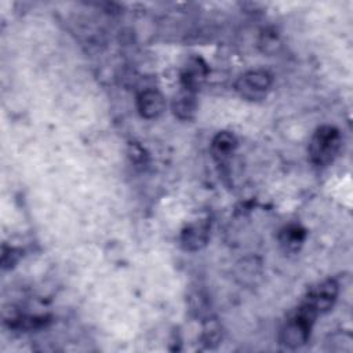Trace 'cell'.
Returning a JSON list of instances; mask_svg holds the SVG:
<instances>
[{"instance_id":"cell-5","label":"cell","mask_w":353,"mask_h":353,"mask_svg":"<svg viewBox=\"0 0 353 353\" xmlns=\"http://www.w3.org/2000/svg\"><path fill=\"white\" fill-rule=\"evenodd\" d=\"M137 108L142 117L157 119L165 110V98L157 90H143L137 98Z\"/></svg>"},{"instance_id":"cell-4","label":"cell","mask_w":353,"mask_h":353,"mask_svg":"<svg viewBox=\"0 0 353 353\" xmlns=\"http://www.w3.org/2000/svg\"><path fill=\"white\" fill-rule=\"evenodd\" d=\"M338 296V284L334 280H325L313 287L306 295L303 303L307 305L316 314L328 312Z\"/></svg>"},{"instance_id":"cell-10","label":"cell","mask_w":353,"mask_h":353,"mask_svg":"<svg viewBox=\"0 0 353 353\" xmlns=\"http://www.w3.org/2000/svg\"><path fill=\"white\" fill-rule=\"evenodd\" d=\"M305 230L298 226V225H288L285 226L280 234H279V240L280 244L287 250V251H296L301 244L305 240Z\"/></svg>"},{"instance_id":"cell-6","label":"cell","mask_w":353,"mask_h":353,"mask_svg":"<svg viewBox=\"0 0 353 353\" xmlns=\"http://www.w3.org/2000/svg\"><path fill=\"white\" fill-rule=\"evenodd\" d=\"M210 237V225L207 221H197L189 223L181 233V244L188 251H197L203 248Z\"/></svg>"},{"instance_id":"cell-3","label":"cell","mask_w":353,"mask_h":353,"mask_svg":"<svg viewBox=\"0 0 353 353\" xmlns=\"http://www.w3.org/2000/svg\"><path fill=\"white\" fill-rule=\"evenodd\" d=\"M272 85V77L265 70H251L236 81V91L248 101L263 99Z\"/></svg>"},{"instance_id":"cell-7","label":"cell","mask_w":353,"mask_h":353,"mask_svg":"<svg viewBox=\"0 0 353 353\" xmlns=\"http://www.w3.org/2000/svg\"><path fill=\"white\" fill-rule=\"evenodd\" d=\"M207 76V65L201 58H190L183 66L181 81L182 90L196 92Z\"/></svg>"},{"instance_id":"cell-2","label":"cell","mask_w":353,"mask_h":353,"mask_svg":"<svg viewBox=\"0 0 353 353\" xmlns=\"http://www.w3.org/2000/svg\"><path fill=\"white\" fill-rule=\"evenodd\" d=\"M341 148V132L332 125L319 127L309 142V160L316 167H325L338 154Z\"/></svg>"},{"instance_id":"cell-1","label":"cell","mask_w":353,"mask_h":353,"mask_svg":"<svg viewBox=\"0 0 353 353\" xmlns=\"http://www.w3.org/2000/svg\"><path fill=\"white\" fill-rule=\"evenodd\" d=\"M317 314L303 302L288 317L280 331V342L290 349L305 345L310 336V331Z\"/></svg>"},{"instance_id":"cell-9","label":"cell","mask_w":353,"mask_h":353,"mask_svg":"<svg viewBox=\"0 0 353 353\" xmlns=\"http://www.w3.org/2000/svg\"><path fill=\"white\" fill-rule=\"evenodd\" d=\"M196 99L194 92L182 90L172 102V110L175 116L181 120H190L196 113Z\"/></svg>"},{"instance_id":"cell-8","label":"cell","mask_w":353,"mask_h":353,"mask_svg":"<svg viewBox=\"0 0 353 353\" xmlns=\"http://www.w3.org/2000/svg\"><path fill=\"white\" fill-rule=\"evenodd\" d=\"M237 146V141L236 137L230 132L222 131L218 132L211 143V153L212 157L219 163L223 164L226 161H229V159L233 156L234 150Z\"/></svg>"}]
</instances>
